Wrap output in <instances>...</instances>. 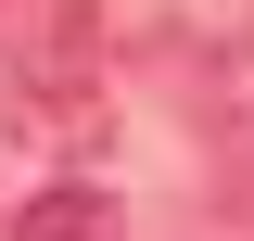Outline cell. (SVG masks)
I'll use <instances>...</instances> for the list:
<instances>
[{"mask_svg": "<svg viewBox=\"0 0 254 241\" xmlns=\"http://www.w3.org/2000/svg\"><path fill=\"white\" fill-rule=\"evenodd\" d=\"M13 102L51 127H89L102 102V26H89V0H38V38H13Z\"/></svg>", "mask_w": 254, "mask_h": 241, "instance_id": "1", "label": "cell"}, {"mask_svg": "<svg viewBox=\"0 0 254 241\" xmlns=\"http://www.w3.org/2000/svg\"><path fill=\"white\" fill-rule=\"evenodd\" d=\"M13 241H127V203H115V190H89V178H51V190H26Z\"/></svg>", "mask_w": 254, "mask_h": 241, "instance_id": "2", "label": "cell"}, {"mask_svg": "<svg viewBox=\"0 0 254 241\" xmlns=\"http://www.w3.org/2000/svg\"><path fill=\"white\" fill-rule=\"evenodd\" d=\"M0 13H26V0H0Z\"/></svg>", "mask_w": 254, "mask_h": 241, "instance_id": "3", "label": "cell"}]
</instances>
